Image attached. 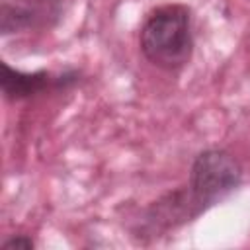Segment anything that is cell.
Returning <instances> with one entry per match:
<instances>
[{
    "mask_svg": "<svg viewBox=\"0 0 250 250\" xmlns=\"http://www.w3.org/2000/svg\"><path fill=\"white\" fill-rule=\"evenodd\" d=\"M0 82H2V92H4V96L8 100H21V98L39 94L51 82H57V86H61V76L53 78L45 70L21 72V70H14L6 62H2V78H0Z\"/></svg>",
    "mask_w": 250,
    "mask_h": 250,
    "instance_id": "277c9868",
    "label": "cell"
},
{
    "mask_svg": "<svg viewBox=\"0 0 250 250\" xmlns=\"http://www.w3.org/2000/svg\"><path fill=\"white\" fill-rule=\"evenodd\" d=\"M240 178L242 170L229 152L215 148L201 152L193 160L189 174V207L193 205L195 213H199L223 201L238 188Z\"/></svg>",
    "mask_w": 250,
    "mask_h": 250,
    "instance_id": "7a4b0ae2",
    "label": "cell"
},
{
    "mask_svg": "<svg viewBox=\"0 0 250 250\" xmlns=\"http://www.w3.org/2000/svg\"><path fill=\"white\" fill-rule=\"evenodd\" d=\"M141 51L164 70H178L188 64L193 51L189 10L178 4L156 8L141 29Z\"/></svg>",
    "mask_w": 250,
    "mask_h": 250,
    "instance_id": "6da1fadb",
    "label": "cell"
},
{
    "mask_svg": "<svg viewBox=\"0 0 250 250\" xmlns=\"http://www.w3.org/2000/svg\"><path fill=\"white\" fill-rule=\"evenodd\" d=\"M2 33L51 27L61 18V0H16L4 2L0 10Z\"/></svg>",
    "mask_w": 250,
    "mask_h": 250,
    "instance_id": "3957f363",
    "label": "cell"
},
{
    "mask_svg": "<svg viewBox=\"0 0 250 250\" xmlns=\"http://www.w3.org/2000/svg\"><path fill=\"white\" fill-rule=\"evenodd\" d=\"M35 244H33V240L29 238V236H25V234H18V236H14V238H10V240H6L4 244H2V248H6V250H10V248H20V250H31Z\"/></svg>",
    "mask_w": 250,
    "mask_h": 250,
    "instance_id": "5b68a950",
    "label": "cell"
}]
</instances>
